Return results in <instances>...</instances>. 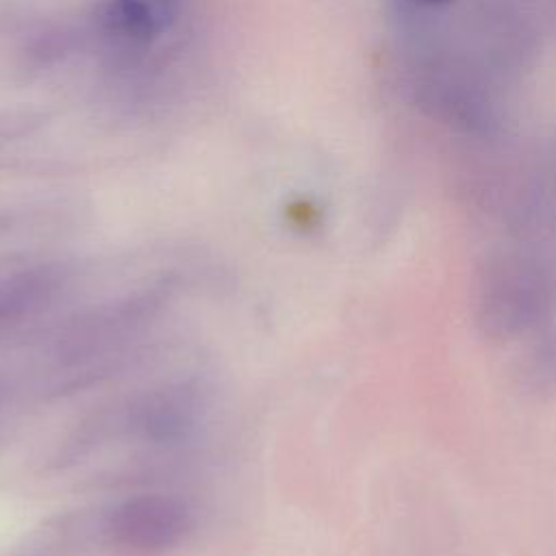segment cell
Listing matches in <instances>:
<instances>
[{
    "mask_svg": "<svg viewBox=\"0 0 556 556\" xmlns=\"http://www.w3.org/2000/svg\"><path fill=\"white\" fill-rule=\"evenodd\" d=\"M189 506L163 493H143L124 500L106 517L109 539L132 554H163L176 547L191 530Z\"/></svg>",
    "mask_w": 556,
    "mask_h": 556,
    "instance_id": "cell-1",
    "label": "cell"
},
{
    "mask_svg": "<svg viewBox=\"0 0 556 556\" xmlns=\"http://www.w3.org/2000/svg\"><path fill=\"white\" fill-rule=\"evenodd\" d=\"M161 302L163 293L150 289L93 311L67 328L59 341V356L63 361L78 363L109 350L150 319Z\"/></svg>",
    "mask_w": 556,
    "mask_h": 556,
    "instance_id": "cell-2",
    "label": "cell"
},
{
    "mask_svg": "<svg viewBox=\"0 0 556 556\" xmlns=\"http://www.w3.org/2000/svg\"><path fill=\"white\" fill-rule=\"evenodd\" d=\"M200 415V397L189 384H172L141 397L132 413V430L154 445H172L182 441L195 426Z\"/></svg>",
    "mask_w": 556,
    "mask_h": 556,
    "instance_id": "cell-3",
    "label": "cell"
},
{
    "mask_svg": "<svg viewBox=\"0 0 556 556\" xmlns=\"http://www.w3.org/2000/svg\"><path fill=\"white\" fill-rule=\"evenodd\" d=\"M182 0H106L100 24L109 37L124 46H150L172 30Z\"/></svg>",
    "mask_w": 556,
    "mask_h": 556,
    "instance_id": "cell-4",
    "label": "cell"
},
{
    "mask_svg": "<svg viewBox=\"0 0 556 556\" xmlns=\"http://www.w3.org/2000/svg\"><path fill=\"white\" fill-rule=\"evenodd\" d=\"M61 287V278L50 267L17 271L0 280V332L43 308Z\"/></svg>",
    "mask_w": 556,
    "mask_h": 556,
    "instance_id": "cell-5",
    "label": "cell"
},
{
    "mask_svg": "<svg viewBox=\"0 0 556 556\" xmlns=\"http://www.w3.org/2000/svg\"><path fill=\"white\" fill-rule=\"evenodd\" d=\"M419 4H445V2H452V0H415Z\"/></svg>",
    "mask_w": 556,
    "mask_h": 556,
    "instance_id": "cell-6",
    "label": "cell"
}]
</instances>
